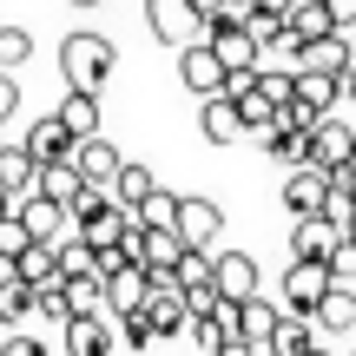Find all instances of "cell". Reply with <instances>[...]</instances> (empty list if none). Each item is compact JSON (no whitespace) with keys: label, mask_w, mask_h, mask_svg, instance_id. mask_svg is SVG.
<instances>
[{"label":"cell","mask_w":356,"mask_h":356,"mask_svg":"<svg viewBox=\"0 0 356 356\" xmlns=\"http://www.w3.org/2000/svg\"><path fill=\"white\" fill-rule=\"evenodd\" d=\"M113 66H119V47L106 33H92V26H79V33L60 40V73H66L73 92H106Z\"/></svg>","instance_id":"6da1fadb"},{"label":"cell","mask_w":356,"mask_h":356,"mask_svg":"<svg viewBox=\"0 0 356 356\" xmlns=\"http://www.w3.org/2000/svg\"><path fill=\"white\" fill-rule=\"evenodd\" d=\"M145 26H152V40H165V47L204 40V13L191 7V0H145Z\"/></svg>","instance_id":"7a4b0ae2"},{"label":"cell","mask_w":356,"mask_h":356,"mask_svg":"<svg viewBox=\"0 0 356 356\" xmlns=\"http://www.w3.org/2000/svg\"><path fill=\"white\" fill-rule=\"evenodd\" d=\"M330 264H317V257H291V270H284V310H297V317H310V310L323 304V291H330Z\"/></svg>","instance_id":"3957f363"},{"label":"cell","mask_w":356,"mask_h":356,"mask_svg":"<svg viewBox=\"0 0 356 356\" xmlns=\"http://www.w3.org/2000/svg\"><path fill=\"white\" fill-rule=\"evenodd\" d=\"M20 225L33 231L40 244H66V238H79L73 211H66L60 198H47V191H26V198H20Z\"/></svg>","instance_id":"277c9868"},{"label":"cell","mask_w":356,"mask_h":356,"mask_svg":"<svg viewBox=\"0 0 356 356\" xmlns=\"http://www.w3.org/2000/svg\"><path fill=\"white\" fill-rule=\"evenodd\" d=\"M350 159H356V119H330V113H323L317 132H310V165L343 172Z\"/></svg>","instance_id":"5b68a950"},{"label":"cell","mask_w":356,"mask_h":356,"mask_svg":"<svg viewBox=\"0 0 356 356\" xmlns=\"http://www.w3.org/2000/svg\"><path fill=\"white\" fill-rule=\"evenodd\" d=\"M178 79H185V92H198V99L225 92V60L211 53V40H191V47H178Z\"/></svg>","instance_id":"8992f818"},{"label":"cell","mask_w":356,"mask_h":356,"mask_svg":"<svg viewBox=\"0 0 356 356\" xmlns=\"http://www.w3.org/2000/svg\"><path fill=\"white\" fill-rule=\"evenodd\" d=\"M218 231H225V204L218 198H178V238L191 251H218Z\"/></svg>","instance_id":"52a82bcc"},{"label":"cell","mask_w":356,"mask_h":356,"mask_svg":"<svg viewBox=\"0 0 356 356\" xmlns=\"http://www.w3.org/2000/svg\"><path fill=\"white\" fill-rule=\"evenodd\" d=\"M145 317L159 323V337H178V330H191V297H185V284H178V277H152Z\"/></svg>","instance_id":"ba28073f"},{"label":"cell","mask_w":356,"mask_h":356,"mask_svg":"<svg viewBox=\"0 0 356 356\" xmlns=\"http://www.w3.org/2000/svg\"><path fill=\"white\" fill-rule=\"evenodd\" d=\"M145 297H152V270L145 264H119L106 270V317H126V310H145Z\"/></svg>","instance_id":"9c48e42d"},{"label":"cell","mask_w":356,"mask_h":356,"mask_svg":"<svg viewBox=\"0 0 356 356\" xmlns=\"http://www.w3.org/2000/svg\"><path fill=\"white\" fill-rule=\"evenodd\" d=\"M211 257H218V270H211L218 297L244 304V297H257V291H264V277H257V257H251V251H211Z\"/></svg>","instance_id":"30bf717a"},{"label":"cell","mask_w":356,"mask_h":356,"mask_svg":"<svg viewBox=\"0 0 356 356\" xmlns=\"http://www.w3.org/2000/svg\"><path fill=\"white\" fill-rule=\"evenodd\" d=\"M330 185H337V172H323V165H291V178H284V204H291V218L323 211Z\"/></svg>","instance_id":"8fae6325"},{"label":"cell","mask_w":356,"mask_h":356,"mask_svg":"<svg viewBox=\"0 0 356 356\" xmlns=\"http://www.w3.org/2000/svg\"><path fill=\"white\" fill-rule=\"evenodd\" d=\"M337 244H343V225L323 218V211H310V218H297V225H291V257H317V264H330Z\"/></svg>","instance_id":"7c38bea8"},{"label":"cell","mask_w":356,"mask_h":356,"mask_svg":"<svg viewBox=\"0 0 356 356\" xmlns=\"http://www.w3.org/2000/svg\"><path fill=\"white\" fill-rule=\"evenodd\" d=\"M198 132L211 145H238V139H251V132H244V113H238V99H231V92H211V99L198 106Z\"/></svg>","instance_id":"4fadbf2b"},{"label":"cell","mask_w":356,"mask_h":356,"mask_svg":"<svg viewBox=\"0 0 356 356\" xmlns=\"http://www.w3.org/2000/svg\"><path fill=\"white\" fill-rule=\"evenodd\" d=\"M204 40H211V53L225 60V73L231 66H257V40H251L244 20H204Z\"/></svg>","instance_id":"5bb4252c"},{"label":"cell","mask_w":356,"mask_h":356,"mask_svg":"<svg viewBox=\"0 0 356 356\" xmlns=\"http://www.w3.org/2000/svg\"><path fill=\"white\" fill-rule=\"evenodd\" d=\"M73 165H79V178H86V185H113L126 159H119V145L106 139V132H92V139L73 145Z\"/></svg>","instance_id":"9a60e30c"},{"label":"cell","mask_w":356,"mask_h":356,"mask_svg":"<svg viewBox=\"0 0 356 356\" xmlns=\"http://www.w3.org/2000/svg\"><path fill=\"white\" fill-rule=\"evenodd\" d=\"M20 145L40 159V165H53V159H73V145H79V139L66 132V119H60V113H47V119H33V126H26V139H20Z\"/></svg>","instance_id":"2e32d148"},{"label":"cell","mask_w":356,"mask_h":356,"mask_svg":"<svg viewBox=\"0 0 356 356\" xmlns=\"http://www.w3.org/2000/svg\"><path fill=\"white\" fill-rule=\"evenodd\" d=\"M310 323H317V337H350L356 330V291H350V284H330L323 304L310 310Z\"/></svg>","instance_id":"e0dca14e"},{"label":"cell","mask_w":356,"mask_h":356,"mask_svg":"<svg viewBox=\"0 0 356 356\" xmlns=\"http://www.w3.org/2000/svg\"><path fill=\"white\" fill-rule=\"evenodd\" d=\"M66 356H113V317H73L60 330Z\"/></svg>","instance_id":"ac0fdd59"},{"label":"cell","mask_w":356,"mask_h":356,"mask_svg":"<svg viewBox=\"0 0 356 356\" xmlns=\"http://www.w3.org/2000/svg\"><path fill=\"white\" fill-rule=\"evenodd\" d=\"M178 257H185V238H178V225H165V231H139V264L152 270V277H172Z\"/></svg>","instance_id":"d6986e66"},{"label":"cell","mask_w":356,"mask_h":356,"mask_svg":"<svg viewBox=\"0 0 356 356\" xmlns=\"http://www.w3.org/2000/svg\"><path fill=\"white\" fill-rule=\"evenodd\" d=\"M33 185H40V159L26 152V145L0 139V191H7V198H26Z\"/></svg>","instance_id":"ffe728a7"},{"label":"cell","mask_w":356,"mask_h":356,"mask_svg":"<svg viewBox=\"0 0 356 356\" xmlns=\"http://www.w3.org/2000/svg\"><path fill=\"white\" fill-rule=\"evenodd\" d=\"M317 343H323V337H317V323H310V317H297V310H284L264 350H270V356H310Z\"/></svg>","instance_id":"44dd1931"},{"label":"cell","mask_w":356,"mask_h":356,"mask_svg":"<svg viewBox=\"0 0 356 356\" xmlns=\"http://www.w3.org/2000/svg\"><path fill=\"white\" fill-rule=\"evenodd\" d=\"M53 113L66 119L73 139H92V132H99V92H73V86H66V99L53 106Z\"/></svg>","instance_id":"7402d4cb"},{"label":"cell","mask_w":356,"mask_h":356,"mask_svg":"<svg viewBox=\"0 0 356 356\" xmlns=\"http://www.w3.org/2000/svg\"><path fill=\"white\" fill-rule=\"evenodd\" d=\"M277 317H284V310H270V297H264V291L244 297V304H238V337H251V343L264 350V343H270V330H277Z\"/></svg>","instance_id":"603a6c76"},{"label":"cell","mask_w":356,"mask_h":356,"mask_svg":"<svg viewBox=\"0 0 356 356\" xmlns=\"http://www.w3.org/2000/svg\"><path fill=\"white\" fill-rule=\"evenodd\" d=\"M33 191H47V198H60L66 211H73V198L86 191V178H79L73 159H53V165H40V185H33Z\"/></svg>","instance_id":"cb8c5ba5"},{"label":"cell","mask_w":356,"mask_h":356,"mask_svg":"<svg viewBox=\"0 0 356 356\" xmlns=\"http://www.w3.org/2000/svg\"><path fill=\"white\" fill-rule=\"evenodd\" d=\"M297 99H304V106H317V113H337L343 86H337V73H317V66H297Z\"/></svg>","instance_id":"d4e9b609"},{"label":"cell","mask_w":356,"mask_h":356,"mask_svg":"<svg viewBox=\"0 0 356 356\" xmlns=\"http://www.w3.org/2000/svg\"><path fill=\"white\" fill-rule=\"evenodd\" d=\"M13 264H20V277L26 284H33V291H40V284H60V251H53V244H26V251L20 257H13Z\"/></svg>","instance_id":"484cf974"},{"label":"cell","mask_w":356,"mask_h":356,"mask_svg":"<svg viewBox=\"0 0 356 356\" xmlns=\"http://www.w3.org/2000/svg\"><path fill=\"white\" fill-rule=\"evenodd\" d=\"M66 304H73V317H106V277H99V270L66 277Z\"/></svg>","instance_id":"4316f807"},{"label":"cell","mask_w":356,"mask_h":356,"mask_svg":"<svg viewBox=\"0 0 356 356\" xmlns=\"http://www.w3.org/2000/svg\"><path fill=\"white\" fill-rule=\"evenodd\" d=\"M284 20H291L297 40H323V33H337V20H330V7H323V0H291V13H284Z\"/></svg>","instance_id":"83f0119b"},{"label":"cell","mask_w":356,"mask_h":356,"mask_svg":"<svg viewBox=\"0 0 356 356\" xmlns=\"http://www.w3.org/2000/svg\"><path fill=\"white\" fill-rule=\"evenodd\" d=\"M264 152L277 159V165H310V132H297V126H270V132H264Z\"/></svg>","instance_id":"f1b7e54d"},{"label":"cell","mask_w":356,"mask_h":356,"mask_svg":"<svg viewBox=\"0 0 356 356\" xmlns=\"http://www.w3.org/2000/svg\"><path fill=\"white\" fill-rule=\"evenodd\" d=\"M304 66H317V73H343V66H350V33L304 40Z\"/></svg>","instance_id":"f546056e"},{"label":"cell","mask_w":356,"mask_h":356,"mask_svg":"<svg viewBox=\"0 0 356 356\" xmlns=\"http://www.w3.org/2000/svg\"><path fill=\"white\" fill-rule=\"evenodd\" d=\"M152 191H159L152 165H132V159H126V165H119V178H113V198H119V204H132V211H139V204L152 198Z\"/></svg>","instance_id":"4dcf8cb0"},{"label":"cell","mask_w":356,"mask_h":356,"mask_svg":"<svg viewBox=\"0 0 356 356\" xmlns=\"http://www.w3.org/2000/svg\"><path fill=\"white\" fill-rule=\"evenodd\" d=\"M257 66H270V73H297V66H304V40L284 26L277 40H264V47H257Z\"/></svg>","instance_id":"1f68e13d"},{"label":"cell","mask_w":356,"mask_h":356,"mask_svg":"<svg viewBox=\"0 0 356 356\" xmlns=\"http://www.w3.org/2000/svg\"><path fill=\"white\" fill-rule=\"evenodd\" d=\"M20 317H33V284L7 277V284H0V330H13Z\"/></svg>","instance_id":"d6a6232c"},{"label":"cell","mask_w":356,"mask_h":356,"mask_svg":"<svg viewBox=\"0 0 356 356\" xmlns=\"http://www.w3.org/2000/svg\"><path fill=\"white\" fill-rule=\"evenodd\" d=\"M33 317H47L53 330H66V323H73V304H66V277H60V284H40V291H33Z\"/></svg>","instance_id":"836d02e7"},{"label":"cell","mask_w":356,"mask_h":356,"mask_svg":"<svg viewBox=\"0 0 356 356\" xmlns=\"http://www.w3.org/2000/svg\"><path fill=\"white\" fill-rule=\"evenodd\" d=\"M60 251V277H86V270H99V251H92L86 238H66V244H53Z\"/></svg>","instance_id":"e575fe53"},{"label":"cell","mask_w":356,"mask_h":356,"mask_svg":"<svg viewBox=\"0 0 356 356\" xmlns=\"http://www.w3.org/2000/svg\"><path fill=\"white\" fill-rule=\"evenodd\" d=\"M211 270H218V257H211V251H191V244H185V257H178L172 277L185 284V291H204V284H211Z\"/></svg>","instance_id":"d590c367"},{"label":"cell","mask_w":356,"mask_h":356,"mask_svg":"<svg viewBox=\"0 0 356 356\" xmlns=\"http://www.w3.org/2000/svg\"><path fill=\"white\" fill-rule=\"evenodd\" d=\"M132 218H139L145 231H165V225H178V198H172L165 185H159V191H152V198H145V204H139Z\"/></svg>","instance_id":"8d00e7d4"},{"label":"cell","mask_w":356,"mask_h":356,"mask_svg":"<svg viewBox=\"0 0 356 356\" xmlns=\"http://www.w3.org/2000/svg\"><path fill=\"white\" fill-rule=\"evenodd\" d=\"M26 60H33V33L26 26H0V73H13Z\"/></svg>","instance_id":"74e56055"},{"label":"cell","mask_w":356,"mask_h":356,"mask_svg":"<svg viewBox=\"0 0 356 356\" xmlns=\"http://www.w3.org/2000/svg\"><path fill=\"white\" fill-rule=\"evenodd\" d=\"M119 337H126V350H152L159 343V323L145 317V310H126V317H119Z\"/></svg>","instance_id":"f35d334b"},{"label":"cell","mask_w":356,"mask_h":356,"mask_svg":"<svg viewBox=\"0 0 356 356\" xmlns=\"http://www.w3.org/2000/svg\"><path fill=\"white\" fill-rule=\"evenodd\" d=\"M26 244H33V231L20 225V204H7V211H0V251H7V257H20Z\"/></svg>","instance_id":"ab89813d"},{"label":"cell","mask_w":356,"mask_h":356,"mask_svg":"<svg viewBox=\"0 0 356 356\" xmlns=\"http://www.w3.org/2000/svg\"><path fill=\"white\" fill-rule=\"evenodd\" d=\"M225 337H231V330H225V323H218V317H191V343H198L204 356H211L218 343H225Z\"/></svg>","instance_id":"60d3db41"},{"label":"cell","mask_w":356,"mask_h":356,"mask_svg":"<svg viewBox=\"0 0 356 356\" xmlns=\"http://www.w3.org/2000/svg\"><path fill=\"white\" fill-rule=\"evenodd\" d=\"M330 277H337V284H356V244H350V238L330 251Z\"/></svg>","instance_id":"b9f144b4"},{"label":"cell","mask_w":356,"mask_h":356,"mask_svg":"<svg viewBox=\"0 0 356 356\" xmlns=\"http://www.w3.org/2000/svg\"><path fill=\"white\" fill-rule=\"evenodd\" d=\"M0 356H53V350L40 343V337H26V330H13L7 343H0Z\"/></svg>","instance_id":"7bdbcfd3"},{"label":"cell","mask_w":356,"mask_h":356,"mask_svg":"<svg viewBox=\"0 0 356 356\" xmlns=\"http://www.w3.org/2000/svg\"><path fill=\"white\" fill-rule=\"evenodd\" d=\"M13 113H20V79H13V73H0V126H7Z\"/></svg>","instance_id":"ee69618b"},{"label":"cell","mask_w":356,"mask_h":356,"mask_svg":"<svg viewBox=\"0 0 356 356\" xmlns=\"http://www.w3.org/2000/svg\"><path fill=\"white\" fill-rule=\"evenodd\" d=\"M323 7H330L337 33H356V0H323Z\"/></svg>","instance_id":"f6af8a7d"},{"label":"cell","mask_w":356,"mask_h":356,"mask_svg":"<svg viewBox=\"0 0 356 356\" xmlns=\"http://www.w3.org/2000/svg\"><path fill=\"white\" fill-rule=\"evenodd\" d=\"M211 356H257V343H251V337H225Z\"/></svg>","instance_id":"bcb514c9"},{"label":"cell","mask_w":356,"mask_h":356,"mask_svg":"<svg viewBox=\"0 0 356 356\" xmlns=\"http://www.w3.org/2000/svg\"><path fill=\"white\" fill-rule=\"evenodd\" d=\"M337 185H343V191H350V198H356V159H350V165H343V172H337Z\"/></svg>","instance_id":"7dc6e473"},{"label":"cell","mask_w":356,"mask_h":356,"mask_svg":"<svg viewBox=\"0 0 356 356\" xmlns=\"http://www.w3.org/2000/svg\"><path fill=\"white\" fill-rule=\"evenodd\" d=\"M191 7H198V13H204V20H211V13H218V0H191Z\"/></svg>","instance_id":"c3c4849f"},{"label":"cell","mask_w":356,"mask_h":356,"mask_svg":"<svg viewBox=\"0 0 356 356\" xmlns=\"http://www.w3.org/2000/svg\"><path fill=\"white\" fill-rule=\"evenodd\" d=\"M343 238H350V244H356V211H350V225H343Z\"/></svg>","instance_id":"681fc988"},{"label":"cell","mask_w":356,"mask_h":356,"mask_svg":"<svg viewBox=\"0 0 356 356\" xmlns=\"http://www.w3.org/2000/svg\"><path fill=\"white\" fill-rule=\"evenodd\" d=\"M7 204H20V198H7V191H0V211H7Z\"/></svg>","instance_id":"f907efd6"},{"label":"cell","mask_w":356,"mask_h":356,"mask_svg":"<svg viewBox=\"0 0 356 356\" xmlns=\"http://www.w3.org/2000/svg\"><path fill=\"white\" fill-rule=\"evenodd\" d=\"M73 7H99V0H73Z\"/></svg>","instance_id":"816d5d0a"},{"label":"cell","mask_w":356,"mask_h":356,"mask_svg":"<svg viewBox=\"0 0 356 356\" xmlns=\"http://www.w3.org/2000/svg\"><path fill=\"white\" fill-rule=\"evenodd\" d=\"M350 60H356V33H350Z\"/></svg>","instance_id":"f5cc1de1"},{"label":"cell","mask_w":356,"mask_h":356,"mask_svg":"<svg viewBox=\"0 0 356 356\" xmlns=\"http://www.w3.org/2000/svg\"><path fill=\"white\" fill-rule=\"evenodd\" d=\"M310 356H330V350H323V343H317V350H310Z\"/></svg>","instance_id":"db71d44e"},{"label":"cell","mask_w":356,"mask_h":356,"mask_svg":"<svg viewBox=\"0 0 356 356\" xmlns=\"http://www.w3.org/2000/svg\"><path fill=\"white\" fill-rule=\"evenodd\" d=\"M53 356H66V350H53Z\"/></svg>","instance_id":"11a10c76"}]
</instances>
